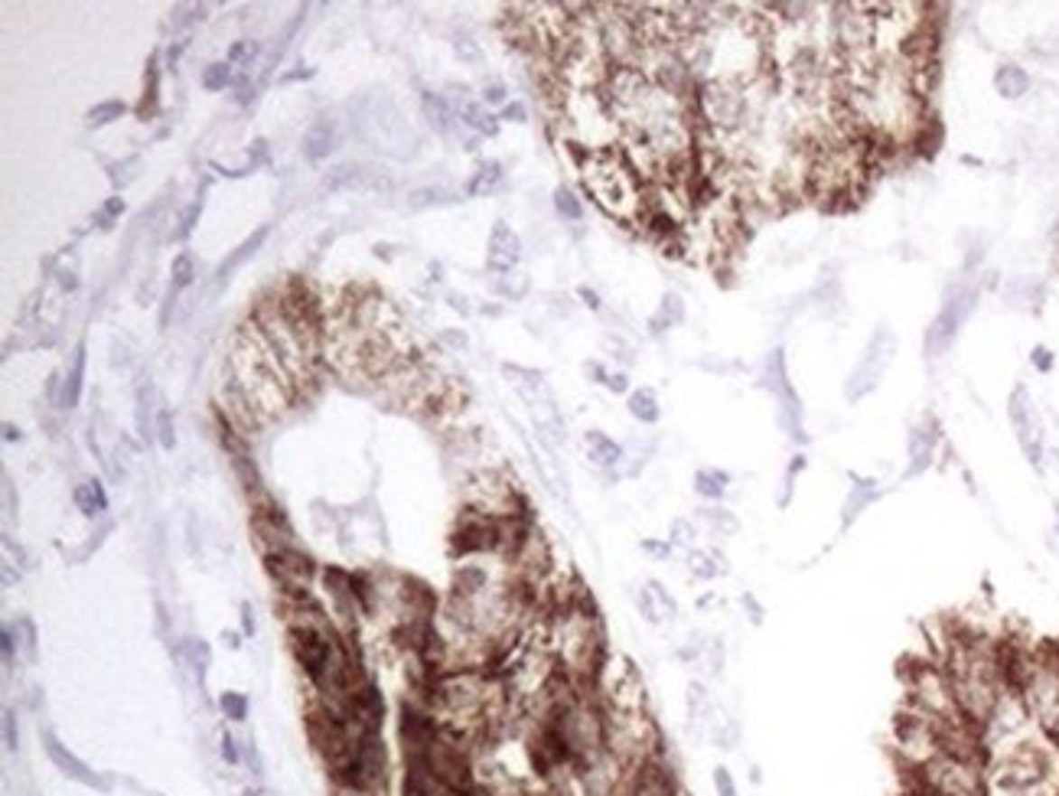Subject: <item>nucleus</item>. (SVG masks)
<instances>
[{
    "mask_svg": "<svg viewBox=\"0 0 1059 796\" xmlns=\"http://www.w3.org/2000/svg\"><path fill=\"white\" fill-rule=\"evenodd\" d=\"M242 627H245V633H255V617H251V607H248V604L242 607Z\"/></svg>",
    "mask_w": 1059,
    "mask_h": 796,
    "instance_id": "59",
    "label": "nucleus"
},
{
    "mask_svg": "<svg viewBox=\"0 0 1059 796\" xmlns=\"http://www.w3.org/2000/svg\"><path fill=\"white\" fill-rule=\"evenodd\" d=\"M522 261V239L509 222H496L489 232V248H486V268L492 275H509L518 271Z\"/></svg>",
    "mask_w": 1059,
    "mask_h": 796,
    "instance_id": "19",
    "label": "nucleus"
},
{
    "mask_svg": "<svg viewBox=\"0 0 1059 796\" xmlns=\"http://www.w3.org/2000/svg\"><path fill=\"white\" fill-rule=\"evenodd\" d=\"M659 317L665 320L668 327H675V323H682V320H684V301L678 297L675 291H668L665 297H662Z\"/></svg>",
    "mask_w": 1059,
    "mask_h": 796,
    "instance_id": "41",
    "label": "nucleus"
},
{
    "mask_svg": "<svg viewBox=\"0 0 1059 796\" xmlns=\"http://www.w3.org/2000/svg\"><path fill=\"white\" fill-rule=\"evenodd\" d=\"M228 376L238 382V389L245 392V398L251 402V408L258 411V418L267 421L281 415V411L291 405L293 386L287 379L284 366L277 362V352L271 346V340L265 336V330L251 320L238 330L228 352Z\"/></svg>",
    "mask_w": 1059,
    "mask_h": 796,
    "instance_id": "2",
    "label": "nucleus"
},
{
    "mask_svg": "<svg viewBox=\"0 0 1059 796\" xmlns=\"http://www.w3.org/2000/svg\"><path fill=\"white\" fill-rule=\"evenodd\" d=\"M678 790H682V783H678V773L672 771L665 751V754L652 757V761H646L643 767H636L626 777L623 796H678Z\"/></svg>",
    "mask_w": 1059,
    "mask_h": 796,
    "instance_id": "15",
    "label": "nucleus"
},
{
    "mask_svg": "<svg viewBox=\"0 0 1059 796\" xmlns=\"http://www.w3.org/2000/svg\"><path fill=\"white\" fill-rule=\"evenodd\" d=\"M759 389L773 395L776 405V425L785 435V441L793 447L809 445V431H805V405H802L799 392H795L793 379H789V360H785L783 346H773L763 360L759 370Z\"/></svg>",
    "mask_w": 1059,
    "mask_h": 796,
    "instance_id": "9",
    "label": "nucleus"
},
{
    "mask_svg": "<svg viewBox=\"0 0 1059 796\" xmlns=\"http://www.w3.org/2000/svg\"><path fill=\"white\" fill-rule=\"evenodd\" d=\"M1001 297H1004V304H1008V307L1040 314L1043 311V301H1046V281H1040V277H1030V275H1017V277H1010L1008 285H1004Z\"/></svg>",
    "mask_w": 1059,
    "mask_h": 796,
    "instance_id": "21",
    "label": "nucleus"
},
{
    "mask_svg": "<svg viewBox=\"0 0 1059 796\" xmlns=\"http://www.w3.org/2000/svg\"><path fill=\"white\" fill-rule=\"evenodd\" d=\"M584 447H587V461L600 470V473H619V470H623L626 447L619 445V441H613L609 435H603V431H587Z\"/></svg>",
    "mask_w": 1059,
    "mask_h": 796,
    "instance_id": "22",
    "label": "nucleus"
},
{
    "mask_svg": "<svg viewBox=\"0 0 1059 796\" xmlns=\"http://www.w3.org/2000/svg\"><path fill=\"white\" fill-rule=\"evenodd\" d=\"M991 271H984V275L978 277H965V275H955L945 285L943 291V304H939V311H935V317L929 320L926 333H923V352H926V360H943L945 352L955 346V340H959L961 327L968 323V317L978 311V304H981V294L988 291V287H994V277H988Z\"/></svg>",
    "mask_w": 1059,
    "mask_h": 796,
    "instance_id": "6",
    "label": "nucleus"
},
{
    "mask_svg": "<svg viewBox=\"0 0 1059 796\" xmlns=\"http://www.w3.org/2000/svg\"><path fill=\"white\" fill-rule=\"evenodd\" d=\"M499 121H512V125H525V121H528L525 101H516V98H512L509 105H506V108L499 111Z\"/></svg>",
    "mask_w": 1059,
    "mask_h": 796,
    "instance_id": "50",
    "label": "nucleus"
},
{
    "mask_svg": "<svg viewBox=\"0 0 1059 796\" xmlns=\"http://www.w3.org/2000/svg\"><path fill=\"white\" fill-rule=\"evenodd\" d=\"M121 115H125V105H121V101H105V105L88 111V125H108V121H115V117H121Z\"/></svg>",
    "mask_w": 1059,
    "mask_h": 796,
    "instance_id": "46",
    "label": "nucleus"
},
{
    "mask_svg": "<svg viewBox=\"0 0 1059 796\" xmlns=\"http://www.w3.org/2000/svg\"><path fill=\"white\" fill-rule=\"evenodd\" d=\"M4 744H7V751H17V744H20V731H17V715L10 712H4Z\"/></svg>",
    "mask_w": 1059,
    "mask_h": 796,
    "instance_id": "51",
    "label": "nucleus"
},
{
    "mask_svg": "<svg viewBox=\"0 0 1059 796\" xmlns=\"http://www.w3.org/2000/svg\"><path fill=\"white\" fill-rule=\"evenodd\" d=\"M730 483H734V477L720 467H701L694 473V493L701 500H708V503H720L730 493Z\"/></svg>",
    "mask_w": 1059,
    "mask_h": 796,
    "instance_id": "25",
    "label": "nucleus"
},
{
    "mask_svg": "<svg viewBox=\"0 0 1059 796\" xmlns=\"http://www.w3.org/2000/svg\"><path fill=\"white\" fill-rule=\"evenodd\" d=\"M740 604H743V611H747V617H750L753 627H763V621H766V611H763V604H759L753 595H743V597H740Z\"/></svg>",
    "mask_w": 1059,
    "mask_h": 796,
    "instance_id": "52",
    "label": "nucleus"
},
{
    "mask_svg": "<svg viewBox=\"0 0 1059 796\" xmlns=\"http://www.w3.org/2000/svg\"><path fill=\"white\" fill-rule=\"evenodd\" d=\"M581 183L609 219L617 222H639L646 219V183L633 170V164L619 151L577 154Z\"/></svg>",
    "mask_w": 1059,
    "mask_h": 796,
    "instance_id": "3",
    "label": "nucleus"
},
{
    "mask_svg": "<svg viewBox=\"0 0 1059 796\" xmlns=\"http://www.w3.org/2000/svg\"><path fill=\"white\" fill-rule=\"evenodd\" d=\"M558 121L574 154H600L619 147V125L603 92H561Z\"/></svg>",
    "mask_w": 1059,
    "mask_h": 796,
    "instance_id": "5",
    "label": "nucleus"
},
{
    "mask_svg": "<svg viewBox=\"0 0 1059 796\" xmlns=\"http://www.w3.org/2000/svg\"><path fill=\"white\" fill-rule=\"evenodd\" d=\"M0 650H4V662H7V666H14V660L20 656L17 633H14V627H4V633H0Z\"/></svg>",
    "mask_w": 1059,
    "mask_h": 796,
    "instance_id": "49",
    "label": "nucleus"
},
{
    "mask_svg": "<svg viewBox=\"0 0 1059 796\" xmlns=\"http://www.w3.org/2000/svg\"><path fill=\"white\" fill-rule=\"evenodd\" d=\"M809 470V457H805V451H795L793 461L785 464V473L783 480H779V490H776V506L779 510H789L793 506V496H795V483H799V477Z\"/></svg>",
    "mask_w": 1059,
    "mask_h": 796,
    "instance_id": "27",
    "label": "nucleus"
},
{
    "mask_svg": "<svg viewBox=\"0 0 1059 796\" xmlns=\"http://www.w3.org/2000/svg\"><path fill=\"white\" fill-rule=\"evenodd\" d=\"M14 633H17V640H20V646H23V656L30 662L36 660V627H33V621H17V627H14Z\"/></svg>",
    "mask_w": 1059,
    "mask_h": 796,
    "instance_id": "42",
    "label": "nucleus"
},
{
    "mask_svg": "<svg viewBox=\"0 0 1059 796\" xmlns=\"http://www.w3.org/2000/svg\"><path fill=\"white\" fill-rule=\"evenodd\" d=\"M265 336L271 340L277 352V362L284 366L291 386H307L313 379V362H317V330L301 327L291 314L284 311L281 301H265L255 317Z\"/></svg>",
    "mask_w": 1059,
    "mask_h": 796,
    "instance_id": "7",
    "label": "nucleus"
},
{
    "mask_svg": "<svg viewBox=\"0 0 1059 796\" xmlns=\"http://www.w3.org/2000/svg\"><path fill=\"white\" fill-rule=\"evenodd\" d=\"M453 52H457L460 62H467V66H473V69H479L486 62L483 46H479V40H473V36H457V40H453Z\"/></svg>",
    "mask_w": 1059,
    "mask_h": 796,
    "instance_id": "36",
    "label": "nucleus"
},
{
    "mask_svg": "<svg viewBox=\"0 0 1059 796\" xmlns=\"http://www.w3.org/2000/svg\"><path fill=\"white\" fill-rule=\"evenodd\" d=\"M646 585H649V591H652V597H655V604H659V611H662V617H665V623L668 621H675L678 617V601L672 595H668V587L662 585V581H646Z\"/></svg>",
    "mask_w": 1059,
    "mask_h": 796,
    "instance_id": "40",
    "label": "nucleus"
},
{
    "mask_svg": "<svg viewBox=\"0 0 1059 796\" xmlns=\"http://www.w3.org/2000/svg\"><path fill=\"white\" fill-rule=\"evenodd\" d=\"M1008 421H1010V431H1014V441H1017L1020 454H1024V461L1030 464V470H1034L1036 477H1046V451H1050V445H1046V427H1043L1040 408H1036L1034 395H1030V389L1024 382H1017L1008 395Z\"/></svg>",
    "mask_w": 1059,
    "mask_h": 796,
    "instance_id": "12",
    "label": "nucleus"
},
{
    "mask_svg": "<svg viewBox=\"0 0 1059 796\" xmlns=\"http://www.w3.org/2000/svg\"><path fill=\"white\" fill-rule=\"evenodd\" d=\"M643 552L652 555L655 562H668L675 548H672V542H668V538H665V542H662V538H643Z\"/></svg>",
    "mask_w": 1059,
    "mask_h": 796,
    "instance_id": "48",
    "label": "nucleus"
},
{
    "mask_svg": "<svg viewBox=\"0 0 1059 796\" xmlns=\"http://www.w3.org/2000/svg\"><path fill=\"white\" fill-rule=\"evenodd\" d=\"M1034 728L1036 725H1034V718H1030V712H1026V705H1024V698H1020L1017 686L1004 688V696L994 702L988 718L978 725V731H981V744L988 754L998 751V747L1010 744V741L1024 738L1026 731H1034Z\"/></svg>",
    "mask_w": 1059,
    "mask_h": 796,
    "instance_id": "13",
    "label": "nucleus"
},
{
    "mask_svg": "<svg viewBox=\"0 0 1059 796\" xmlns=\"http://www.w3.org/2000/svg\"><path fill=\"white\" fill-rule=\"evenodd\" d=\"M603 744H607V754L617 757L629 773L652 757L665 754L662 731L646 702L603 705Z\"/></svg>",
    "mask_w": 1059,
    "mask_h": 796,
    "instance_id": "4",
    "label": "nucleus"
},
{
    "mask_svg": "<svg viewBox=\"0 0 1059 796\" xmlns=\"http://www.w3.org/2000/svg\"><path fill=\"white\" fill-rule=\"evenodd\" d=\"M554 210L564 222H584V202L571 186H558L554 190Z\"/></svg>",
    "mask_w": 1059,
    "mask_h": 796,
    "instance_id": "32",
    "label": "nucleus"
},
{
    "mask_svg": "<svg viewBox=\"0 0 1059 796\" xmlns=\"http://www.w3.org/2000/svg\"><path fill=\"white\" fill-rule=\"evenodd\" d=\"M626 408H629V415H633L639 425H659L662 418V405H659V395L652 392V389H633V392L626 395Z\"/></svg>",
    "mask_w": 1059,
    "mask_h": 796,
    "instance_id": "26",
    "label": "nucleus"
},
{
    "mask_svg": "<svg viewBox=\"0 0 1059 796\" xmlns=\"http://www.w3.org/2000/svg\"><path fill=\"white\" fill-rule=\"evenodd\" d=\"M121 212V200H111L108 206H105V216H117Z\"/></svg>",
    "mask_w": 1059,
    "mask_h": 796,
    "instance_id": "61",
    "label": "nucleus"
},
{
    "mask_svg": "<svg viewBox=\"0 0 1059 796\" xmlns=\"http://www.w3.org/2000/svg\"><path fill=\"white\" fill-rule=\"evenodd\" d=\"M76 506L88 520H95V516H101V512L108 510V496H105L98 480H85L82 486H76Z\"/></svg>",
    "mask_w": 1059,
    "mask_h": 796,
    "instance_id": "29",
    "label": "nucleus"
},
{
    "mask_svg": "<svg viewBox=\"0 0 1059 796\" xmlns=\"http://www.w3.org/2000/svg\"><path fill=\"white\" fill-rule=\"evenodd\" d=\"M988 796H1059V751L1040 728L988 754Z\"/></svg>",
    "mask_w": 1059,
    "mask_h": 796,
    "instance_id": "1",
    "label": "nucleus"
},
{
    "mask_svg": "<svg viewBox=\"0 0 1059 796\" xmlns=\"http://www.w3.org/2000/svg\"><path fill=\"white\" fill-rule=\"evenodd\" d=\"M848 480H851V483H848V493H844V500H841V512H838V526H841V532H848V529H851L854 522L877 503V500H884V493H887L884 480L868 477V473H851Z\"/></svg>",
    "mask_w": 1059,
    "mask_h": 796,
    "instance_id": "16",
    "label": "nucleus"
},
{
    "mask_svg": "<svg viewBox=\"0 0 1059 796\" xmlns=\"http://www.w3.org/2000/svg\"><path fill=\"white\" fill-rule=\"evenodd\" d=\"M218 708H222V715L232 721H245L248 718V698L242 696V692H222V698H218Z\"/></svg>",
    "mask_w": 1059,
    "mask_h": 796,
    "instance_id": "39",
    "label": "nucleus"
},
{
    "mask_svg": "<svg viewBox=\"0 0 1059 796\" xmlns=\"http://www.w3.org/2000/svg\"><path fill=\"white\" fill-rule=\"evenodd\" d=\"M688 558V575H692L694 581H714L720 578V575H727L730 571V565H727L724 552L720 548H708V545H698V548H692V552L684 555Z\"/></svg>",
    "mask_w": 1059,
    "mask_h": 796,
    "instance_id": "23",
    "label": "nucleus"
},
{
    "mask_svg": "<svg viewBox=\"0 0 1059 796\" xmlns=\"http://www.w3.org/2000/svg\"><path fill=\"white\" fill-rule=\"evenodd\" d=\"M805 304H809L818 317H825V320H841L844 317V311H848V301H844V281H841V265H838V261L822 268V277H818L815 287L809 291Z\"/></svg>",
    "mask_w": 1059,
    "mask_h": 796,
    "instance_id": "17",
    "label": "nucleus"
},
{
    "mask_svg": "<svg viewBox=\"0 0 1059 796\" xmlns=\"http://www.w3.org/2000/svg\"><path fill=\"white\" fill-rule=\"evenodd\" d=\"M479 101H483L486 108H506L509 105V85L502 82V79H489V82L483 85V95H479Z\"/></svg>",
    "mask_w": 1059,
    "mask_h": 796,
    "instance_id": "37",
    "label": "nucleus"
},
{
    "mask_svg": "<svg viewBox=\"0 0 1059 796\" xmlns=\"http://www.w3.org/2000/svg\"><path fill=\"white\" fill-rule=\"evenodd\" d=\"M607 389H609V392H617V395H629V392H633V389H629V376H626V372H609V376H607Z\"/></svg>",
    "mask_w": 1059,
    "mask_h": 796,
    "instance_id": "56",
    "label": "nucleus"
},
{
    "mask_svg": "<svg viewBox=\"0 0 1059 796\" xmlns=\"http://www.w3.org/2000/svg\"><path fill=\"white\" fill-rule=\"evenodd\" d=\"M502 180H506V170H502L499 160H486L483 167L473 173V180H469L467 193L469 196H492L502 186Z\"/></svg>",
    "mask_w": 1059,
    "mask_h": 796,
    "instance_id": "28",
    "label": "nucleus"
},
{
    "mask_svg": "<svg viewBox=\"0 0 1059 796\" xmlns=\"http://www.w3.org/2000/svg\"><path fill=\"white\" fill-rule=\"evenodd\" d=\"M42 747H46V754H50V761L56 763V771L62 773V777L76 780V783H82V787H88V790H101V793L111 787L108 780L101 777L98 771H92L82 757L72 754V751L52 735V731H42Z\"/></svg>",
    "mask_w": 1059,
    "mask_h": 796,
    "instance_id": "18",
    "label": "nucleus"
},
{
    "mask_svg": "<svg viewBox=\"0 0 1059 796\" xmlns=\"http://www.w3.org/2000/svg\"><path fill=\"white\" fill-rule=\"evenodd\" d=\"M330 151H333V127L326 125V121H320V125L310 127L307 137H303V154H307L310 160H323Z\"/></svg>",
    "mask_w": 1059,
    "mask_h": 796,
    "instance_id": "30",
    "label": "nucleus"
},
{
    "mask_svg": "<svg viewBox=\"0 0 1059 796\" xmlns=\"http://www.w3.org/2000/svg\"><path fill=\"white\" fill-rule=\"evenodd\" d=\"M945 451L943 421L935 411H923L913 425L906 427V467L900 480H919L939 464V454Z\"/></svg>",
    "mask_w": 1059,
    "mask_h": 796,
    "instance_id": "14",
    "label": "nucleus"
},
{
    "mask_svg": "<svg viewBox=\"0 0 1059 796\" xmlns=\"http://www.w3.org/2000/svg\"><path fill=\"white\" fill-rule=\"evenodd\" d=\"M265 235H267V229H258V232L251 235V239H245V242L238 245V248H235L232 255H228V261H222V265H218V281H222V277H228V275H232V271L238 268V265H242V261L248 258V255H255V252H258V245L265 242Z\"/></svg>",
    "mask_w": 1059,
    "mask_h": 796,
    "instance_id": "34",
    "label": "nucleus"
},
{
    "mask_svg": "<svg viewBox=\"0 0 1059 796\" xmlns=\"http://www.w3.org/2000/svg\"><path fill=\"white\" fill-rule=\"evenodd\" d=\"M1046 470H1056L1059 473V447H1050V451H1046Z\"/></svg>",
    "mask_w": 1059,
    "mask_h": 796,
    "instance_id": "60",
    "label": "nucleus"
},
{
    "mask_svg": "<svg viewBox=\"0 0 1059 796\" xmlns=\"http://www.w3.org/2000/svg\"><path fill=\"white\" fill-rule=\"evenodd\" d=\"M633 597H636V607H639V613H643L646 621L655 623V627H659V623H665V617H662L659 604H655V597H652L649 585L636 587V595H633Z\"/></svg>",
    "mask_w": 1059,
    "mask_h": 796,
    "instance_id": "38",
    "label": "nucleus"
},
{
    "mask_svg": "<svg viewBox=\"0 0 1059 796\" xmlns=\"http://www.w3.org/2000/svg\"><path fill=\"white\" fill-rule=\"evenodd\" d=\"M694 522H698L704 532H711V536L718 538H730L740 532V520H737L734 510H727V506L720 503H708V506H698L694 510Z\"/></svg>",
    "mask_w": 1059,
    "mask_h": 796,
    "instance_id": "24",
    "label": "nucleus"
},
{
    "mask_svg": "<svg viewBox=\"0 0 1059 796\" xmlns=\"http://www.w3.org/2000/svg\"><path fill=\"white\" fill-rule=\"evenodd\" d=\"M228 76H232V66H228V62H212V66L206 69V76H202V85H206L209 92H218V89L228 82Z\"/></svg>",
    "mask_w": 1059,
    "mask_h": 796,
    "instance_id": "45",
    "label": "nucleus"
},
{
    "mask_svg": "<svg viewBox=\"0 0 1059 796\" xmlns=\"http://www.w3.org/2000/svg\"><path fill=\"white\" fill-rule=\"evenodd\" d=\"M896 350H900V340H896L890 323H877L870 330L864 350H860L858 362H854L848 379H844V402L858 405L868 395H874L880 389V382H884V376L890 372L893 360H896Z\"/></svg>",
    "mask_w": 1059,
    "mask_h": 796,
    "instance_id": "11",
    "label": "nucleus"
},
{
    "mask_svg": "<svg viewBox=\"0 0 1059 796\" xmlns=\"http://www.w3.org/2000/svg\"><path fill=\"white\" fill-rule=\"evenodd\" d=\"M903 705L929 715L939 725H952L961 718L943 660H913L909 666H903Z\"/></svg>",
    "mask_w": 1059,
    "mask_h": 796,
    "instance_id": "8",
    "label": "nucleus"
},
{
    "mask_svg": "<svg viewBox=\"0 0 1059 796\" xmlns=\"http://www.w3.org/2000/svg\"><path fill=\"white\" fill-rule=\"evenodd\" d=\"M581 297H584V304L590 307V311H600V297H597L590 287H581Z\"/></svg>",
    "mask_w": 1059,
    "mask_h": 796,
    "instance_id": "58",
    "label": "nucleus"
},
{
    "mask_svg": "<svg viewBox=\"0 0 1059 796\" xmlns=\"http://www.w3.org/2000/svg\"><path fill=\"white\" fill-rule=\"evenodd\" d=\"M1030 366H1034L1040 376H1050L1053 366H1056V352L1050 350V346L1036 343L1034 350H1030Z\"/></svg>",
    "mask_w": 1059,
    "mask_h": 796,
    "instance_id": "44",
    "label": "nucleus"
},
{
    "mask_svg": "<svg viewBox=\"0 0 1059 796\" xmlns=\"http://www.w3.org/2000/svg\"><path fill=\"white\" fill-rule=\"evenodd\" d=\"M991 89L998 92V98L1001 101H1024L1026 95L1034 92V72H1030L1024 62L1008 59V62H1001V66L994 69Z\"/></svg>",
    "mask_w": 1059,
    "mask_h": 796,
    "instance_id": "20",
    "label": "nucleus"
},
{
    "mask_svg": "<svg viewBox=\"0 0 1059 796\" xmlns=\"http://www.w3.org/2000/svg\"><path fill=\"white\" fill-rule=\"evenodd\" d=\"M943 728L945 725H939V721L929 718V715L913 712V708L900 705V712H896L893 728H890V747H893L896 763H900V771L906 773V777L909 773L923 771L933 757L943 754Z\"/></svg>",
    "mask_w": 1059,
    "mask_h": 796,
    "instance_id": "10",
    "label": "nucleus"
},
{
    "mask_svg": "<svg viewBox=\"0 0 1059 796\" xmlns=\"http://www.w3.org/2000/svg\"><path fill=\"white\" fill-rule=\"evenodd\" d=\"M192 275H196V268H192V255H176L173 258V287H186L192 281Z\"/></svg>",
    "mask_w": 1059,
    "mask_h": 796,
    "instance_id": "47",
    "label": "nucleus"
},
{
    "mask_svg": "<svg viewBox=\"0 0 1059 796\" xmlns=\"http://www.w3.org/2000/svg\"><path fill=\"white\" fill-rule=\"evenodd\" d=\"M698 536H701V526L694 520H675L672 522V532H668V542H672V548H682L688 555L692 548H698Z\"/></svg>",
    "mask_w": 1059,
    "mask_h": 796,
    "instance_id": "35",
    "label": "nucleus"
},
{
    "mask_svg": "<svg viewBox=\"0 0 1059 796\" xmlns=\"http://www.w3.org/2000/svg\"><path fill=\"white\" fill-rule=\"evenodd\" d=\"M82 372H85V346H76L72 370H69L66 386H62V405H66V408L79 405V395H82Z\"/></svg>",
    "mask_w": 1059,
    "mask_h": 796,
    "instance_id": "31",
    "label": "nucleus"
},
{
    "mask_svg": "<svg viewBox=\"0 0 1059 796\" xmlns=\"http://www.w3.org/2000/svg\"><path fill=\"white\" fill-rule=\"evenodd\" d=\"M528 291H532V281H528L525 271H509V275L496 277V294L506 297V301H522Z\"/></svg>",
    "mask_w": 1059,
    "mask_h": 796,
    "instance_id": "33",
    "label": "nucleus"
},
{
    "mask_svg": "<svg viewBox=\"0 0 1059 796\" xmlns=\"http://www.w3.org/2000/svg\"><path fill=\"white\" fill-rule=\"evenodd\" d=\"M218 744H222V747H218V751H222V757H226L232 767H238V763H242V751H238V744H235V738L228 735V731L222 735V741H218Z\"/></svg>",
    "mask_w": 1059,
    "mask_h": 796,
    "instance_id": "54",
    "label": "nucleus"
},
{
    "mask_svg": "<svg viewBox=\"0 0 1059 796\" xmlns=\"http://www.w3.org/2000/svg\"><path fill=\"white\" fill-rule=\"evenodd\" d=\"M157 431H160V447H173L176 445V435H173V418H170V411H160L157 418Z\"/></svg>",
    "mask_w": 1059,
    "mask_h": 796,
    "instance_id": "53",
    "label": "nucleus"
},
{
    "mask_svg": "<svg viewBox=\"0 0 1059 796\" xmlns=\"http://www.w3.org/2000/svg\"><path fill=\"white\" fill-rule=\"evenodd\" d=\"M711 780H714V793H718V796H740V787H737L734 773L727 771L724 763H720V767H714Z\"/></svg>",
    "mask_w": 1059,
    "mask_h": 796,
    "instance_id": "43",
    "label": "nucleus"
},
{
    "mask_svg": "<svg viewBox=\"0 0 1059 796\" xmlns=\"http://www.w3.org/2000/svg\"><path fill=\"white\" fill-rule=\"evenodd\" d=\"M200 216V206H190V210L183 212V226H180V235H190V229H192V219Z\"/></svg>",
    "mask_w": 1059,
    "mask_h": 796,
    "instance_id": "57",
    "label": "nucleus"
},
{
    "mask_svg": "<svg viewBox=\"0 0 1059 796\" xmlns=\"http://www.w3.org/2000/svg\"><path fill=\"white\" fill-rule=\"evenodd\" d=\"M190 653H192V666L200 672H206L209 666V646L202 640H190Z\"/></svg>",
    "mask_w": 1059,
    "mask_h": 796,
    "instance_id": "55",
    "label": "nucleus"
}]
</instances>
